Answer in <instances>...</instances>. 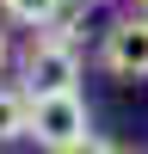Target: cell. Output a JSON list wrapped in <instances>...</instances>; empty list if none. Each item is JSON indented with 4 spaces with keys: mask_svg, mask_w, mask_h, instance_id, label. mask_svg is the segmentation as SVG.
Returning <instances> with one entry per match:
<instances>
[{
    "mask_svg": "<svg viewBox=\"0 0 148 154\" xmlns=\"http://www.w3.org/2000/svg\"><path fill=\"white\" fill-rule=\"evenodd\" d=\"M25 136H31L37 148H49V154L74 148L80 136H93V111H86L80 86H74V93H37V99H31V123H25Z\"/></svg>",
    "mask_w": 148,
    "mask_h": 154,
    "instance_id": "2",
    "label": "cell"
},
{
    "mask_svg": "<svg viewBox=\"0 0 148 154\" xmlns=\"http://www.w3.org/2000/svg\"><path fill=\"white\" fill-rule=\"evenodd\" d=\"M25 123H31V93H12V86H0V142H19Z\"/></svg>",
    "mask_w": 148,
    "mask_h": 154,
    "instance_id": "4",
    "label": "cell"
},
{
    "mask_svg": "<svg viewBox=\"0 0 148 154\" xmlns=\"http://www.w3.org/2000/svg\"><path fill=\"white\" fill-rule=\"evenodd\" d=\"M19 74H25V93H74L80 86V43L74 37H56V31H37L19 56Z\"/></svg>",
    "mask_w": 148,
    "mask_h": 154,
    "instance_id": "1",
    "label": "cell"
},
{
    "mask_svg": "<svg viewBox=\"0 0 148 154\" xmlns=\"http://www.w3.org/2000/svg\"><path fill=\"white\" fill-rule=\"evenodd\" d=\"M62 0H0V12H6L12 25H31V31H43L49 19H56Z\"/></svg>",
    "mask_w": 148,
    "mask_h": 154,
    "instance_id": "5",
    "label": "cell"
},
{
    "mask_svg": "<svg viewBox=\"0 0 148 154\" xmlns=\"http://www.w3.org/2000/svg\"><path fill=\"white\" fill-rule=\"evenodd\" d=\"M86 12H93V0H62V6H56V19H49L43 31H56V37H74V43H80V25H86Z\"/></svg>",
    "mask_w": 148,
    "mask_h": 154,
    "instance_id": "6",
    "label": "cell"
},
{
    "mask_svg": "<svg viewBox=\"0 0 148 154\" xmlns=\"http://www.w3.org/2000/svg\"><path fill=\"white\" fill-rule=\"evenodd\" d=\"M6 62H12V43H6V31H0V68H6Z\"/></svg>",
    "mask_w": 148,
    "mask_h": 154,
    "instance_id": "8",
    "label": "cell"
},
{
    "mask_svg": "<svg viewBox=\"0 0 148 154\" xmlns=\"http://www.w3.org/2000/svg\"><path fill=\"white\" fill-rule=\"evenodd\" d=\"M62 154H117V148H111L105 136H80V142H74V148H62Z\"/></svg>",
    "mask_w": 148,
    "mask_h": 154,
    "instance_id": "7",
    "label": "cell"
},
{
    "mask_svg": "<svg viewBox=\"0 0 148 154\" xmlns=\"http://www.w3.org/2000/svg\"><path fill=\"white\" fill-rule=\"evenodd\" d=\"M136 6H142V12H148V0H136Z\"/></svg>",
    "mask_w": 148,
    "mask_h": 154,
    "instance_id": "9",
    "label": "cell"
},
{
    "mask_svg": "<svg viewBox=\"0 0 148 154\" xmlns=\"http://www.w3.org/2000/svg\"><path fill=\"white\" fill-rule=\"evenodd\" d=\"M99 68L117 80H148V12H123L99 37Z\"/></svg>",
    "mask_w": 148,
    "mask_h": 154,
    "instance_id": "3",
    "label": "cell"
}]
</instances>
